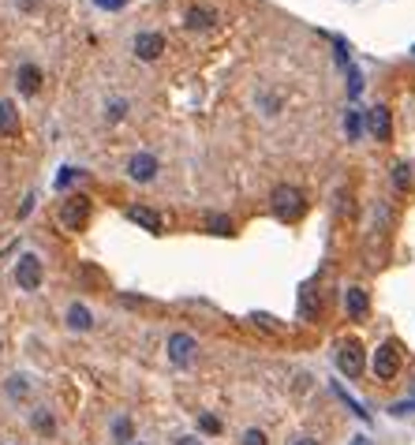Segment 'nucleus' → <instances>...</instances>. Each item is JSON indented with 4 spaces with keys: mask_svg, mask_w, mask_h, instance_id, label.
Here are the masks:
<instances>
[{
    "mask_svg": "<svg viewBox=\"0 0 415 445\" xmlns=\"http://www.w3.org/2000/svg\"><path fill=\"white\" fill-rule=\"evenodd\" d=\"M270 206L273 213L281 221H299V213H303V191L299 188H288V183H281V188H273V199H270Z\"/></svg>",
    "mask_w": 415,
    "mask_h": 445,
    "instance_id": "obj_1",
    "label": "nucleus"
},
{
    "mask_svg": "<svg viewBox=\"0 0 415 445\" xmlns=\"http://www.w3.org/2000/svg\"><path fill=\"white\" fill-rule=\"evenodd\" d=\"M371 367H374V378H382V382H393L396 370H400V348H396V340H385V345H378Z\"/></svg>",
    "mask_w": 415,
    "mask_h": 445,
    "instance_id": "obj_2",
    "label": "nucleus"
},
{
    "mask_svg": "<svg viewBox=\"0 0 415 445\" xmlns=\"http://www.w3.org/2000/svg\"><path fill=\"white\" fill-rule=\"evenodd\" d=\"M42 277H45V270H42V258L38 255H23L19 262H15V284H19L23 292H38L42 289Z\"/></svg>",
    "mask_w": 415,
    "mask_h": 445,
    "instance_id": "obj_3",
    "label": "nucleus"
},
{
    "mask_svg": "<svg viewBox=\"0 0 415 445\" xmlns=\"http://www.w3.org/2000/svg\"><path fill=\"white\" fill-rule=\"evenodd\" d=\"M86 217H90V202L82 199V194H71V199H64V206H60V225L64 228H82L86 225Z\"/></svg>",
    "mask_w": 415,
    "mask_h": 445,
    "instance_id": "obj_4",
    "label": "nucleus"
},
{
    "mask_svg": "<svg viewBox=\"0 0 415 445\" xmlns=\"http://www.w3.org/2000/svg\"><path fill=\"white\" fill-rule=\"evenodd\" d=\"M337 367H340V374L344 378H359L363 374V345L359 340H344L337 352Z\"/></svg>",
    "mask_w": 415,
    "mask_h": 445,
    "instance_id": "obj_5",
    "label": "nucleus"
},
{
    "mask_svg": "<svg viewBox=\"0 0 415 445\" xmlns=\"http://www.w3.org/2000/svg\"><path fill=\"white\" fill-rule=\"evenodd\" d=\"M195 337L191 333H172L169 337V363H176V367H191V359H195Z\"/></svg>",
    "mask_w": 415,
    "mask_h": 445,
    "instance_id": "obj_6",
    "label": "nucleus"
},
{
    "mask_svg": "<svg viewBox=\"0 0 415 445\" xmlns=\"http://www.w3.org/2000/svg\"><path fill=\"white\" fill-rule=\"evenodd\" d=\"M367 127H371V135L378 143H389L393 138V120H389V109L385 105H374L371 113H367Z\"/></svg>",
    "mask_w": 415,
    "mask_h": 445,
    "instance_id": "obj_7",
    "label": "nucleus"
},
{
    "mask_svg": "<svg viewBox=\"0 0 415 445\" xmlns=\"http://www.w3.org/2000/svg\"><path fill=\"white\" fill-rule=\"evenodd\" d=\"M127 176L138 183H150L154 176H158V157L154 154H135L131 161H127Z\"/></svg>",
    "mask_w": 415,
    "mask_h": 445,
    "instance_id": "obj_8",
    "label": "nucleus"
},
{
    "mask_svg": "<svg viewBox=\"0 0 415 445\" xmlns=\"http://www.w3.org/2000/svg\"><path fill=\"white\" fill-rule=\"evenodd\" d=\"M161 49H165V38L158 30H146V34H138V38H135V57L138 60H158Z\"/></svg>",
    "mask_w": 415,
    "mask_h": 445,
    "instance_id": "obj_9",
    "label": "nucleus"
},
{
    "mask_svg": "<svg viewBox=\"0 0 415 445\" xmlns=\"http://www.w3.org/2000/svg\"><path fill=\"white\" fill-rule=\"evenodd\" d=\"M344 307H348V318L363 322L367 314H371V296H367L363 289H348L344 292Z\"/></svg>",
    "mask_w": 415,
    "mask_h": 445,
    "instance_id": "obj_10",
    "label": "nucleus"
},
{
    "mask_svg": "<svg viewBox=\"0 0 415 445\" xmlns=\"http://www.w3.org/2000/svg\"><path fill=\"white\" fill-rule=\"evenodd\" d=\"M127 217H131L135 225H142L146 233H161V228H165L161 213H158V210H150V206H131V210H127Z\"/></svg>",
    "mask_w": 415,
    "mask_h": 445,
    "instance_id": "obj_11",
    "label": "nucleus"
},
{
    "mask_svg": "<svg viewBox=\"0 0 415 445\" xmlns=\"http://www.w3.org/2000/svg\"><path fill=\"white\" fill-rule=\"evenodd\" d=\"M15 87H19L23 94H38L42 90V68L38 64H23L19 75H15Z\"/></svg>",
    "mask_w": 415,
    "mask_h": 445,
    "instance_id": "obj_12",
    "label": "nucleus"
},
{
    "mask_svg": "<svg viewBox=\"0 0 415 445\" xmlns=\"http://www.w3.org/2000/svg\"><path fill=\"white\" fill-rule=\"evenodd\" d=\"M0 135H19V109H15V101H0Z\"/></svg>",
    "mask_w": 415,
    "mask_h": 445,
    "instance_id": "obj_13",
    "label": "nucleus"
},
{
    "mask_svg": "<svg viewBox=\"0 0 415 445\" xmlns=\"http://www.w3.org/2000/svg\"><path fill=\"white\" fill-rule=\"evenodd\" d=\"M214 19H217V15L210 12V8H191V12H187V30H210Z\"/></svg>",
    "mask_w": 415,
    "mask_h": 445,
    "instance_id": "obj_14",
    "label": "nucleus"
},
{
    "mask_svg": "<svg viewBox=\"0 0 415 445\" xmlns=\"http://www.w3.org/2000/svg\"><path fill=\"white\" fill-rule=\"evenodd\" d=\"M68 326L71 329H90V326H94V318H90V311L82 307V303H71V307H68Z\"/></svg>",
    "mask_w": 415,
    "mask_h": 445,
    "instance_id": "obj_15",
    "label": "nucleus"
},
{
    "mask_svg": "<svg viewBox=\"0 0 415 445\" xmlns=\"http://www.w3.org/2000/svg\"><path fill=\"white\" fill-rule=\"evenodd\" d=\"M344 131H348V138H359V135H363V116H359L356 109H348V116H344Z\"/></svg>",
    "mask_w": 415,
    "mask_h": 445,
    "instance_id": "obj_16",
    "label": "nucleus"
},
{
    "mask_svg": "<svg viewBox=\"0 0 415 445\" xmlns=\"http://www.w3.org/2000/svg\"><path fill=\"white\" fill-rule=\"evenodd\" d=\"M131 419H116V426H113V442L116 445H127V442H131Z\"/></svg>",
    "mask_w": 415,
    "mask_h": 445,
    "instance_id": "obj_17",
    "label": "nucleus"
},
{
    "mask_svg": "<svg viewBox=\"0 0 415 445\" xmlns=\"http://www.w3.org/2000/svg\"><path fill=\"white\" fill-rule=\"evenodd\" d=\"M210 233L228 236V233H232V221H228V217H221V213H210Z\"/></svg>",
    "mask_w": 415,
    "mask_h": 445,
    "instance_id": "obj_18",
    "label": "nucleus"
},
{
    "mask_svg": "<svg viewBox=\"0 0 415 445\" xmlns=\"http://www.w3.org/2000/svg\"><path fill=\"white\" fill-rule=\"evenodd\" d=\"M393 183H396V191H408V183H412L408 165H396V169H393Z\"/></svg>",
    "mask_w": 415,
    "mask_h": 445,
    "instance_id": "obj_19",
    "label": "nucleus"
},
{
    "mask_svg": "<svg viewBox=\"0 0 415 445\" xmlns=\"http://www.w3.org/2000/svg\"><path fill=\"white\" fill-rule=\"evenodd\" d=\"M26 393H30V385H26L19 374H15V378H8V397H15V401H19V397H26Z\"/></svg>",
    "mask_w": 415,
    "mask_h": 445,
    "instance_id": "obj_20",
    "label": "nucleus"
},
{
    "mask_svg": "<svg viewBox=\"0 0 415 445\" xmlns=\"http://www.w3.org/2000/svg\"><path fill=\"white\" fill-rule=\"evenodd\" d=\"M34 426H38L42 434H53V426H57V423H53L49 412H34Z\"/></svg>",
    "mask_w": 415,
    "mask_h": 445,
    "instance_id": "obj_21",
    "label": "nucleus"
},
{
    "mask_svg": "<svg viewBox=\"0 0 415 445\" xmlns=\"http://www.w3.org/2000/svg\"><path fill=\"white\" fill-rule=\"evenodd\" d=\"M199 426L206 434H221V419H217V415H199Z\"/></svg>",
    "mask_w": 415,
    "mask_h": 445,
    "instance_id": "obj_22",
    "label": "nucleus"
},
{
    "mask_svg": "<svg viewBox=\"0 0 415 445\" xmlns=\"http://www.w3.org/2000/svg\"><path fill=\"white\" fill-rule=\"evenodd\" d=\"M239 445H266V430H247Z\"/></svg>",
    "mask_w": 415,
    "mask_h": 445,
    "instance_id": "obj_23",
    "label": "nucleus"
},
{
    "mask_svg": "<svg viewBox=\"0 0 415 445\" xmlns=\"http://www.w3.org/2000/svg\"><path fill=\"white\" fill-rule=\"evenodd\" d=\"M15 8L30 15V12H38V8H42V0H15Z\"/></svg>",
    "mask_w": 415,
    "mask_h": 445,
    "instance_id": "obj_24",
    "label": "nucleus"
},
{
    "mask_svg": "<svg viewBox=\"0 0 415 445\" xmlns=\"http://www.w3.org/2000/svg\"><path fill=\"white\" fill-rule=\"evenodd\" d=\"M98 8H109V12H120V8H127V0H94Z\"/></svg>",
    "mask_w": 415,
    "mask_h": 445,
    "instance_id": "obj_25",
    "label": "nucleus"
},
{
    "mask_svg": "<svg viewBox=\"0 0 415 445\" xmlns=\"http://www.w3.org/2000/svg\"><path fill=\"white\" fill-rule=\"evenodd\" d=\"M71 180H75V169H64V172L57 176V188H68Z\"/></svg>",
    "mask_w": 415,
    "mask_h": 445,
    "instance_id": "obj_26",
    "label": "nucleus"
},
{
    "mask_svg": "<svg viewBox=\"0 0 415 445\" xmlns=\"http://www.w3.org/2000/svg\"><path fill=\"white\" fill-rule=\"evenodd\" d=\"M393 412H396V415H404V412H415V401H400V404H393Z\"/></svg>",
    "mask_w": 415,
    "mask_h": 445,
    "instance_id": "obj_27",
    "label": "nucleus"
},
{
    "mask_svg": "<svg viewBox=\"0 0 415 445\" xmlns=\"http://www.w3.org/2000/svg\"><path fill=\"white\" fill-rule=\"evenodd\" d=\"M109 109H113V113H109V116H113V120H120V116H124V109H127V105H124V101H113V105H109Z\"/></svg>",
    "mask_w": 415,
    "mask_h": 445,
    "instance_id": "obj_28",
    "label": "nucleus"
},
{
    "mask_svg": "<svg viewBox=\"0 0 415 445\" xmlns=\"http://www.w3.org/2000/svg\"><path fill=\"white\" fill-rule=\"evenodd\" d=\"M292 445H322V442H318V438H296Z\"/></svg>",
    "mask_w": 415,
    "mask_h": 445,
    "instance_id": "obj_29",
    "label": "nucleus"
},
{
    "mask_svg": "<svg viewBox=\"0 0 415 445\" xmlns=\"http://www.w3.org/2000/svg\"><path fill=\"white\" fill-rule=\"evenodd\" d=\"M176 445H202V442H199V438H180Z\"/></svg>",
    "mask_w": 415,
    "mask_h": 445,
    "instance_id": "obj_30",
    "label": "nucleus"
},
{
    "mask_svg": "<svg viewBox=\"0 0 415 445\" xmlns=\"http://www.w3.org/2000/svg\"><path fill=\"white\" fill-rule=\"evenodd\" d=\"M352 445H371V442H367V438H356V442H352Z\"/></svg>",
    "mask_w": 415,
    "mask_h": 445,
    "instance_id": "obj_31",
    "label": "nucleus"
}]
</instances>
